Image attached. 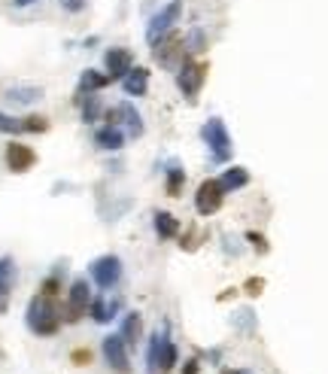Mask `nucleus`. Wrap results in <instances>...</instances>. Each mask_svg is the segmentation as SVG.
<instances>
[{"label":"nucleus","mask_w":328,"mask_h":374,"mask_svg":"<svg viewBox=\"0 0 328 374\" xmlns=\"http://www.w3.org/2000/svg\"><path fill=\"white\" fill-rule=\"evenodd\" d=\"M61 320L58 316V308H55V298L52 296H33L31 304H28V326L33 335H55L61 328Z\"/></svg>","instance_id":"f257e3e1"},{"label":"nucleus","mask_w":328,"mask_h":374,"mask_svg":"<svg viewBox=\"0 0 328 374\" xmlns=\"http://www.w3.org/2000/svg\"><path fill=\"white\" fill-rule=\"evenodd\" d=\"M201 137L207 140L213 162H228V158H231V152H234L231 134H228V128H225L222 119H210V122L201 128Z\"/></svg>","instance_id":"f03ea898"},{"label":"nucleus","mask_w":328,"mask_h":374,"mask_svg":"<svg viewBox=\"0 0 328 374\" xmlns=\"http://www.w3.org/2000/svg\"><path fill=\"white\" fill-rule=\"evenodd\" d=\"M203 76H207V64L191 61L189 55H186V58H183V67H179V73H176L179 92H183L189 100H195V95L201 92V85H203Z\"/></svg>","instance_id":"7ed1b4c3"},{"label":"nucleus","mask_w":328,"mask_h":374,"mask_svg":"<svg viewBox=\"0 0 328 374\" xmlns=\"http://www.w3.org/2000/svg\"><path fill=\"white\" fill-rule=\"evenodd\" d=\"M179 13H183V4H179V0H171V4H167L162 13L149 21V28H146V40L155 46L162 37H167V33L174 31V25L179 21Z\"/></svg>","instance_id":"20e7f679"},{"label":"nucleus","mask_w":328,"mask_h":374,"mask_svg":"<svg viewBox=\"0 0 328 374\" xmlns=\"http://www.w3.org/2000/svg\"><path fill=\"white\" fill-rule=\"evenodd\" d=\"M88 308H92V292H88V283H85V280H73L70 292H67L64 320H67V323H76V320H83Z\"/></svg>","instance_id":"39448f33"},{"label":"nucleus","mask_w":328,"mask_h":374,"mask_svg":"<svg viewBox=\"0 0 328 374\" xmlns=\"http://www.w3.org/2000/svg\"><path fill=\"white\" fill-rule=\"evenodd\" d=\"M222 198H225V189L219 180H203L198 186V195H195V207L201 217H213L219 207H222Z\"/></svg>","instance_id":"423d86ee"},{"label":"nucleus","mask_w":328,"mask_h":374,"mask_svg":"<svg viewBox=\"0 0 328 374\" xmlns=\"http://www.w3.org/2000/svg\"><path fill=\"white\" fill-rule=\"evenodd\" d=\"M122 277V262L119 256H100L92 262V280L97 283L100 289H112Z\"/></svg>","instance_id":"0eeeda50"},{"label":"nucleus","mask_w":328,"mask_h":374,"mask_svg":"<svg viewBox=\"0 0 328 374\" xmlns=\"http://www.w3.org/2000/svg\"><path fill=\"white\" fill-rule=\"evenodd\" d=\"M104 356L110 362L112 371L119 374H131V362H128V344L122 335H107L104 338Z\"/></svg>","instance_id":"6e6552de"},{"label":"nucleus","mask_w":328,"mask_h":374,"mask_svg":"<svg viewBox=\"0 0 328 374\" xmlns=\"http://www.w3.org/2000/svg\"><path fill=\"white\" fill-rule=\"evenodd\" d=\"M186 55V49H183V37L179 33H167V37H162L155 43V49H152V58L162 64V67H174L179 58Z\"/></svg>","instance_id":"1a4fd4ad"},{"label":"nucleus","mask_w":328,"mask_h":374,"mask_svg":"<svg viewBox=\"0 0 328 374\" xmlns=\"http://www.w3.org/2000/svg\"><path fill=\"white\" fill-rule=\"evenodd\" d=\"M6 165H9V171L13 174H25L37 165V152L25 143H9L6 146Z\"/></svg>","instance_id":"9d476101"},{"label":"nucleus","mask_w":328,"mask_h":374,"mask_svg":"<svg viewBox=\"0 0 328 374\" xmlns=\"http://www.w3.org/2000/svg\"><path fill=\"white\" fill-rule=\"evenodd\" d=\"M104 61H107L110 79H125L134 67V55H131V49H110Z\"/></svg>","instance_id":"9b49d317"},{"label":"nucleus","mask_w":328,"mask_h":374,"mask_svg":"<svg viewBox=\"0 0 328 374\" xmlns=\"http://www.w3.org/2000/svg\"><path fill=\"white\" fill-rule=\"evenodd\" d=\"M107 119H110V125H119V119H125L131 137H140V134H143V119H140V113L134 110V107L128 104V100H125V104H119L116 110H110V113H107Z\"/></svg>","instance_id":"f8f14e48"},{"label":"nucleus","mask_w":328,"mask_h":374,"mask_svg":"<svg viewBox=\"0 0 328 374\" xmlns=\"http://www.w3.org/2000/svg\"><path fill=\"white\" fill-rule=\"evenodd\" d=\"M95 143L100 146V150H122V143H125V134L119 131V125H104V128H97L95 131Z\"/></svg>","instance_id":"ddd939ff"},{"label":"nucleus","mask_w":328,"mask_h":374,"mask_svg":"<svg viewBox=\"0 0 328 374\" xmlns=\"http://www.w3.org/2000/svg\"><path fill=\"white\" fill-rule=\"evenodd\" d=\"M122 85H125V92L131 98L146 95V85H149V71H146V67H131V73L122 79Z\"/></svg>","instance_id":"4468645a"},{"label":"nucleus","mask_w":328,"mask_h":374,"mask_svg":"<svg viewBox=\"0 0 328 374\" xmlns=\"http://www.w3.org/2000/svg\"><path fill=\"white\" fill-rule=\"evenodd\" d=\"M140 332H143V320H140V313H125V320H122V338H125V344L131 347H137L140 344Z\"/></svg>","instance_id":"2eb2a0df"},{"label":"nucleus","mask_w":328,"mask_h":374,"mask_svg":"<svg viewBox=\"0 0 328 374\" xmlns=\"http://www.w3.org/2000/svg\"><path fill=\"white\" fill-rule=\"evenodd\" d=\"M219 183L225 192H234V189H243L246 183H250V171L246 167H228L222 177H219Z\"/></svg>","instance_id":"dca6fc26"},{"label":"nucleus","mask_w":328,"mask_h":374,"mask_svg":"<svg viewBox=\"0 0 328 374\" xmlns=\"http://www.w3.org/2000/svg\"><path fill=\"white\" fill-rule=\"evenodd\" d=\"M119 308H122V301H119V298H112V301L95 298V301H92V308H88V311H92V316H95L97 323H110L112 316H116V311H119Z\"/></svg>","instance_id":"f3484780"},{"label":"nucleus","mask_w":328,"mask_h":374,"mask_svg":"<svg viewBox=\"0 0 328 374\" xmlns=\"http://www.w3.org/2000/svg\"><path fill=\"white\" fill-rule=\"evenodd\" d=\"M110 83V76L97 73V71H85L83 76H79V95H92V92H100Z\"/></svg>","instance_id":"a211bd4d"},{"label":"nucleus","mask_w":328,"mask_h":374,"mask_svg":"<svg viewBox=\"0 0 328 374\" xmlns=\"http://www.w3.org/2000/svg\"><path fill=\"white\" fill-rule=\"evenodd\" d=\"M176 232H179V222H176V217L174 213H155V234L158 237H176Z\"/></svg>","instance_id":"6ab92c4d"},{"label":"nucleus","mask_w":328,"mask_h":374,"mask_svg":"<svg viewBox=\"0 0 328 374\" xmlns=\"http://www.w3.org/2000/svg\"><path fill=\"white\" fill-rule=\"evenodd\" d=\"M6 98L13 100V104H33V100L43 98V92H40L37 85H25V88H9Z\"/></svg>","instance_id":"aec40b11"},{"label":"nucleus","mask_w":328,"mask_h":374,"mask_svg":"<svg viewBox=\"0 0 328 374\" xmlns=\"http://www.w3.org/2000/svg\"><path fill=\"white\" fill-rule=\"evenodd\" d=\"M9 274H13V262H9V259H0V308H4V301H6Z\"/></svg>","instance_id":"412c9836"},{"label":"nucleus","mask_w":328,"mask_h":374,"mask_svg":"<svg viewBox=\"0 0 328 374\" xmlns=\"http://www.w3.org/2000/svg\"><path fill=\"white\" fill-rule=\"evenodd\" d=\"M183 180H186V174L174 165L171 171H167V195H174V198H176V195H179V189H183Z\"/></svg>","instance_id":"4be33fe9"},{"label":"nucleus","mask_w":328,"mask_h":374,"mask_svg":"<svg viewBox=\"0 0 328 374\" xmlns=\"http://www.w3.org/2000/svg\"><path fill=\"white\" fill-rule=\"evenodd\" d=\"M21 131H25V122L0 113V134H21Z\"/></svg>","instance_id":"5701e85b"},{"label":"nucleus","mask_w":328,"mask_h":374,"mask_svg":"<svg viewBox=\"0 0 328 374\" xmlns=\"http://www.w3.org/2000/svg\"><path fill=\"white\" fill-rule=\"evenodd\" d=\"M83 100V122H95L97 113H100V100L92 95V98H79Z\"/></svg>","instance_id":"b1692460"},{"label":"nucleus","mask_w":328,"mask_h":374,"mask_svg":"<svg viewBox=\"0 0 328 374\" xmlns=\"http://www.w3.org/2000/svg\"><path fill=\"white\" fill-rule=\"evenodd\" d=\"M25 122V131H31V134H43L49 128V119L46 116H28V119H21Z\"/></svg>","instance_id":"393cba45"},{"label":"nucleus","mask_w":328,"mask_h":374,"mask_svg":"<svg viewBox=\"0 0 328 374\" xmlns=\"http://www.w3.org/2000/svg\"><path fill=\"white\" fill-rule=\"evenodd\" d=\"M189 49L191 52H203V49H207V37H203V31L195 28V31L189 33Z\"/></svg>","instance_id":"a878e982"},{"label":"nucleus","mask_w":328,"mask_h":374,"mask_svg":"<svg viewBox=\"0 0 328 374\" xmlns=\"http://www.w3.org/2000/svg\"><path fill=\"white\" fill-rule=\"evenodd\" d=\"M58 289H61V283H58V277H49L46 283H43V286H40V292H43V296H58Z\"/></svg>","instance_id":"bb28decb"},{"label":"nucleus","mask_w":328,"mask_h":374,"mask_svg":"<svg viewBox=\"0 0 328 374\" xmlns=\"http://www.w3.org/2000/svg\"><path fill=\"white\" fill-rule=\"evenodd\" d=\"M61 6L67 9V13H83V9L88 6V0H61Z\"/></svg>","instance_id":"cd10ccee"},{"label":"nucleus","mask_w":328,"mask_h":374,"mask_svg":"<svg viewBox=\"0 0 328 374\" xmlns=\"http://www.w3.org/2000/svg\"><path fill=\"white\" fill-rule=\"evenodd\" d=\"M262 289H265V280H258V277L246 280V292H250V296H262Z\"/></svg>","instance_id":"c85d7f7f"},{"label":"nucleus","mask_w":328,"mask_h":374,"mask_svg":"<svg viewBox=\"0 0 328 374\" xmlns=\"http://www.w3.org/2000/svg\"><path fill=\"white\" fill-rule=\"evenodd\" d=\"M246 237H250V241L255 244V249H258V253H268V244H265V237H258L255 232H250V234H246Z\"/></svg>","instance_id":"c756f323"},{"label":"nucleus","mask_w":328,"mask_h":374,"mask_svg":"<svg viewBox=\"0 0 328 374\" xmlns=\"http://www.w3.org/2000/svg\"><path fill=\"white\" fill-rule=\"evenodd\" d=\"M73 362H76V365H85V362H92V353H88V350H76Z\"/></svg>","instance_id":"7c9ffc66"},{"label":"nucleus","mask_w":328,"mask_h":374,"mask_svg":"<svg viewBox=\"0 0 328 374\" xmlns=\"http://www.w3.org/2000/svg\"><path fill=\"white\" fill-rule=\"evenodd\" d=\"M183 374H198V359H191V362H189V365L183 368Z\"/></svg>","instance_id":"2f4dec72"},{"label":"nucleus","mask_w":328,"mask_h":374,"mask_svg":"<svg viewBox=\"0 0 328 374\" xmlns=\"http://www.w3.org/2000/svg\"><path fill=\"white\" fill-rule=\"evenodd\" d=\"M16 6H31V4H37V0H13Z\"/></svg>","instance_id":"473e14b6"},{"label":"nucleus","mask_w":328,"mask_h":374,"mask_svg":"<svg viewBox=\"0 0 328 374\" xmlns=\"http://www.w3.org/2000/svg\"><path fill=\"white\" fill-rule=\"evenodd\" d=\"M222 374H243V371H231V368H228V371H222Z\"/></svg>","instance_id":"72a5a7b5"}]
</instances>
